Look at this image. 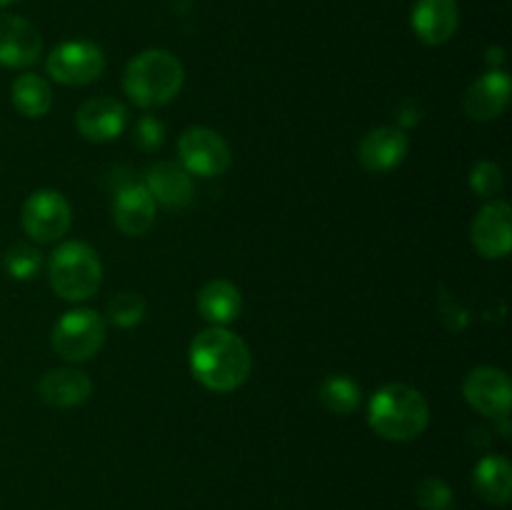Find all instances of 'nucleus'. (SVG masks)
Wrapping results in <instances>:
<instances>
[{
    "mask_svg": "<svg viewBox=\"0 0 512 510\" xmlns=\"http://www.w3.org/2000/svg\"><path fill=\"white\" fill-rule=\"evenodd\" d=\"M190 370L203 388L213 393H233L248 380L253 355L245 340L233 330L210 325L190 343Z\"/></svg>",
    "mask_w": 512,
    "mask_h": 510,
    "instance_id": "obj_1",
    "label": "nucleus"
},
{
    "mask_svg": "<svg viewBox=\"0 0 512 510\" xmlns=\"http://www.w3.org/2000/svg\"><path fill=\"white\" fill-rule=\"evenodd\" d=\"M368 423L380 438L408 443L420 438L430 423V405L418 388L390 383L375 390L368 405Z\"/></svg>",
    "mask_w": 512,
    "mask_h": 510,
    "instance_id": "obj_2",
    "label": "nucleus"
},
{
    "mask_svg": "<svg viewBox=\"0 0 512 510\" xmlns=\"http://www.w3.org/2000/svg\"><path fill=\"white\" fill-rule=\"evenodd\" d=\"M185 83L183 63L170 50H143L128 63L123 75L125 95L140 108H160L178 98Z\"/></svg>",
    "mask_w": 512,
    "mask_h": 510,
    "instance_id": "obj_3",
    "label": "nucleus"
},
{
    "mask_svg": "<svg viewBox=\"0 0 512 510\" xmlns=\"http://www.w3.org/2000/svg\"><path fill=\"white\" fill-rule=\"evenodd\" d=\"M50 288L70 303L93 298L103 283V265H100L98 253L88 243L70 240L63 243L48 263Z\"/></svg>",
    "mask_w": 512,
    "mask_h": 510,
    "instance_id": "obj_4",
    "label": "nucleus"
},
{
    "mask_svg": "<svg viewBox=\"0 0 512 510\" xmlns=\"http://www.w3.org/2000/svg\"><path fill=\"white\" fill-rule=\"evenodd\" d=\"M105 343V318L90 308L68 310L55 323L50 345L68 363H85L95 358Z\"/></svg>",
    "mask_w": 512,
    "mask_h": 510,
    "instance_id": "obj_5",
    "label": "nucleus"
},
{
    "mask_svg": "<svg viewBox=\"0 0 512 510\" xmlns=\"http://www.w3.org/2000/svg\"><path fill=\"white\" fill-rule=\"evenodd\" d=\"M20 223H23L25 235L35 243H55L70 230L73 210L63 193L43 188L28 195L20 210Z\"/></svg>",
    "mask_w": 512,
    "mask_h": 510,
    "instance_id": "obj_6",
    "label": "nucleus"
},
{
    "mask_svg": "<svg viewBox=\"0 0 512 510\" xmlns=\"http://www.w3.org/2000/svg\"><path fill=\"white\" fill-rule=\"evenodd\" d=\"M45 70L55 83L80 88V85L95 83L103 75L105 55L90 40H65L50 50Z\"/></svg>",
    "mask_w": 512,
    "mask_h": 510,
    "instance_id": "obj_7",
    "label": "nucleus"
},
{
    "mask_svg": "<svg viewBox=\"0 0 512 510\" xmlns=\"http://www.w3.org/2000/svg\"><path fill=\"white\" fill-rule=\"evenodd\" d=\"M178 155L183 168L190 175H200V178L223 175L230 168V160H233L223 135H218L210 128H203V125L188 128L180 135Z\"/></svg>",
    "mask_w": 512,
    "mask_h": 510,
    "instance_id": "obj_8",
    "label": "nucleus"
},
{
    "mask_svg": "<svg viewBox=\"0 0 512 510\" xmlns=\"http://www.w3.org/2000/svg\"><path fill=\"white\" fill-rule=\"evenodd\" d=\"M463 395L473 410L485 418H508L512 405V385L505 370L480 365L470 370L463 383Z\"/></svg>",
    "mask_w": 512,
    "mask_h": 510,
    "instance_id": "obj_9",
    "label": "nucleus"
},
{
    "mask_svg": "<svg viewBox=\"0 0 512 510\" xmlns=\"http://www.w3.org/2000/svg\"><path fill=\"white\" fill-rule=\"evenodd\" d=\"M470 238L483 258H505L512 248V208L505 200H493L485 205L473 220Z\"/></svg>",
    "mask_w": 512,
    "mask_h": 510,
    "instance_id": "obj_10",
    "label": "nucleus"
},
{
    "mask_svg": "<svg viewBox=\"0 0 512 510\" xmlns=\"http://www.w3.org/2000/svg\"><path fill=\"white\" fill-rule=\"evenodd\" d=\"M75 128L90 143H110L128 128V108L115 98H90L75 113Z\"/></svg>",
    "mask_w": 512,
    "mask_h": 510,
    "instance_id": "obj_11",
    "label": "nucleus"
},
{
    "mask_svg": "<svg viewBox=\"0 0 512 510\" xmlns=\"http://www.w3.org/2000/svg\"><path fill=\"white\" fill-rule=\"evenodd\" d=\"M43 53V40L35 25L20 15L0 13V65L30 68Z\"/></svg>",
    "mask_w": 512,
    "mask_h": 510,
    "instance_id": "obj_12",
    "label": "nucleus"
},
{
    "mask_svg": "<svg viewBox=\"0 0 512 510\" xmlns=\"http://www.w3.org/2000/svg\"><path fill=\"white\" fill-rule=\"evenodd\" d=\"M408 150L410 140L403 128L380 125L365 135L358 148V158L360 165L370 173H390L408 158Z\"/></svg>",
    "mask_w": 512,
    "mask_h": 510,
    "instance_id": "obj_13",
    "label": "nucleus"
},
{
    "mask_svg": "<svg viewBox=\"0 0 512 510\" xmlns=\"http://www.w3.org/2000/svg\"><path fill=\"white\" fill-rule=\"evenodd\" d=\"M115 228L123 235L138 238L145 235L155 223V200L148 188L140 183H128L113 198Z\"/></svg>",
    "mask_w": 512,
    "mask_h": 510,
    "instance_id": "obj_14",
    "label": "nucleus"
},
{
    "mask_svg": "<svg viewBox=\"0 0 512 510\" xmlns=\"http://www.w3.org/2000/svg\"><path fill=\"white\" fill-rule=\"evenodd\" d=\"M510 103V75L505 70H488L465 90L463 108L473 120H495Z\"/></svg>",
    "mask_w": 512,
    "mask_h": 510,
    "instance_id": "obj_15",
    "label": "nucleus"
},
{
    "mask_svg": "<svg viewBox=\"0 0 512 510\" xmlns=\"http://www.w3.org/2000/svg\"><path fill=\"white\" fill-rule=\"evenodd\" d=\"M458 3L455 0H415L413 23L415 35L423 40L425 45H443L458 30Z\"/></svg>",
    "mask_w": 512,
    "mask_h": 510,
    "instance_id": "obj_16",
    "label": "nucleus"
},
{
    "mask_svg": "<svg viewBox=\"0 0 512 510\" xmlns=\"http://www.w3.org/2000/svg\"><path fill=\"white\" fill-rule=\"evenodd\" d=\"M145 188L153 195L155 205H163V208H185V205L193 203L195 185L193 175L178 163H155L153 168H148L145 173Z\"/></svg>",
    "mask_w": 512,
    "mask_h": 510,
    "instance_id": "obj_17",
    "label": "nucleus"
},
{
    "mask_svg": "<svg viewBox=\"0 0 512 510\" xmlns=\"http://www.w3.org/2000/svg\"><path fill=\"white\" fill-rule=\"evenodd\" d=\"M93 393V383L83 370L55 368L40 378L38 395L53 408H78Z\"/></svg>",
    "mask_w": 512,
    "mask_h": 510,
    "instance_id": "obj_18",
    "label": "nucleus"
},
{
    "mask_svg": "<svg viewBox=\"0 0 512 510\" xmlns=\"http://www.w3.org/2000/svg\"><path fill=\"white\" fill-rule=\"evenodd\" d=\"M243 310V295L238 285L225 278H215L205 283L198 293V313L208 320L210 325H228L238 320Z\"/></svg>",
    "mask_w": 512,
    "mask_h": 510,
    "instance_id": "obj_19",
    "label": "nucleus"
},
{
    "mask_svg": "<svg viewBox=\"0 0 512 510\" xmlns=\"http://www.w3.org/2000/svg\"><path fill=\"white\" fill-rule=\"evenodd\" d=\"M473 485L488 503L505 505L512 495V468L505 455H488L473 470Z\"/></svg>",
    "mask_w": 512,
    "mask_h": 510,
    "instance_id": "obj_20",
    "label": "nucleus"
},
{
    "mask_svg": "<svg viewBox=\"0 0 512 510\" xmlns=\"http://www.w3.org/2000/svg\"><path fill=\"white\" fill-rule=\"evenodd\" d=\"M10 100H13L15 110L25 118H43L53 105V90H50L48 80L40 78V75L23 73L13 80Z\"/></svg>",
    "mask_w": 512,
    "mask_h": 510,
    "instance_id": "obj_21",
    "label": "nucleus"
},
{
    "mask_svg": "<svg viewBox=\"0 0 512 510\" xmlns=\"http://www.w3.org/2000/svg\"><path fill=\"white\" fill-rule=\"evenodd\" d=\"M320 403L335 415H350L363 403V390L348 375H328L320 385Z\"/></svg>",
    "mask_w": 512,
    "mask_h": 510,
    "instance_id": "obj_22",
    "label": "nucleus"
},
{
    "mask_svg": "<svg viewBox=\"0 0 512 510\" xmlns=\"http://www.w3.org/2000/svg\"><path fill=\"white\" fill-rule=\"evenodd\" d=\"M3 268L13 280H30L43 268V253L28 243H15L5 250Z\"/></svg>",
    "mask_w": 512,
    "mask_h": 510,
    "instance_id": "obj_23",
    "label": "nucleus"
},
{
    "mask_svg": "<svg viewBox=\"0 0 512 510\" xmlns=\"http://www.w3.org/2000/svg\"><path fill=\"white\" fill-rule=\"evenodd\" d=\"M108 320L118 328H133L143 320L145 315V300L138 293H118L108 303Z\"/></svg>",
    "mask_w": 512,
    "mask_h": 510,
    "instance_id": "obj_24",
    "label": "nucleus"
},
{
    "mask_svg": "<svg viewBox=\"0 0 512 510\" xmlns=\"http://www.w3.org/2000/svg\"><path fill=\"white\" fill-rule=\"evenodd\" d=\"M470 188L480 195V198H493L503 188V170L493 160H480L473 170H470Z\"/></svg>",
    "mask_w": 512,
    "mask_h": 510,
    "instance_id": "obj_25",
    "label": "nucleus"
},
{
    "mask_svg": "<svg viewBox=\"0 0 512 510\" xmlns=\"http://www.w3.org/2000/svg\"><path fill=\"white\" fill-rule=\"evenodd\" d=\"M453 503V490L445 480L425 478L418 485V505L423 510H448Z\"/></svg>",
    "mask_w": 512,
    "mask_h": 510,
    "instance_id": "obj_26",
    "label": "nucleus"
},
{
    "mask_svg": "<svg viewBox=\"0 0 512 510\" xmlns=\"http://www.w3.org/2000/svg\"><path fill=\"white\" fill-rule=\"evenodd\" d=\"M133 138L135 143H138V148L158 150L165 140L163 123H160L158 118H153V115H145V118H140L138 123H135Z\"/></svg>",
    "mask_w": 512,
    "mask_h": 510,
    "instance_id": "obj_27",
    "label": "nucleus"
},
{
    "mask_svg": "<svg viewBox=\"0 0 512 510\" xmlns=\"http://www.w3.org/2000/svg\"><path fill=\"white\" fill-rule=\"evenodd\" d=\"M18 3V0H0V8H5V5H13Z\"/></svg>",
    "mask_w": 512,
    "mask_h": 510,
    "instance_id": "obj_28",
    "label": "nucleus"
}]
</instances>
